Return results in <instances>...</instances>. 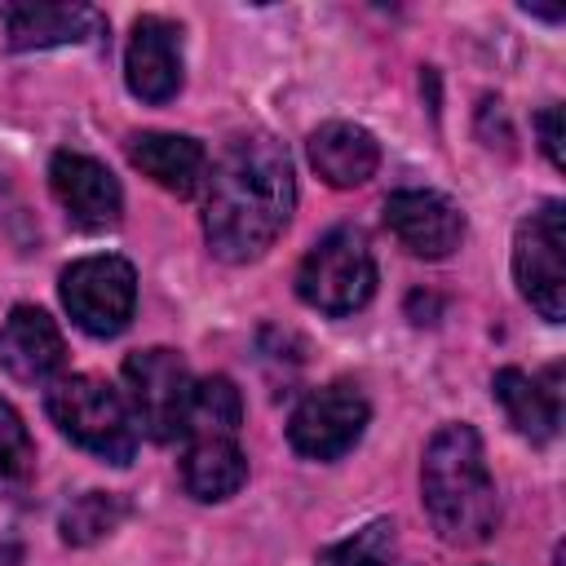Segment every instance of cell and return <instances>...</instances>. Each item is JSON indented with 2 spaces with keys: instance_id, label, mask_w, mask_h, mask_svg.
Segmentation results:
<instances>
[{
  "instance_id": "16",
  "label": "cell",
  "mask_w": 566,
  "mask_h": 566,
  "mask_svg": "<svg viewBox=\"0 0 566 566\" xmlns=\"http://www.w3.org/2000/svg\"><path fill=\"white\" fill-rule=\"evenodd\" d=\"M13 49H53L102 35V18L88 4H0Z\"/></svg>"
},
{
  "instance_id": "11",
  "label": "cell",
  "mask_w": 566,
  "mask_h": 566,
  "mask_svg": "<svg viewBox=\"0 0 566 566\" xmlns=\"http://www.w3.org/2000/svg\"><path fill=\"white\" fill-rule=\"evenodd\" d=\"M124 75L128 88L142 102H168L181 88V31L168 18H137L124 53Z\"/></svg>"
},
{
  "instance_id": "4",
  "label": "cell",
  "mask_w": 566,
  "mask_h": 566,
  "mask_svg": "<svg viewBox=\"0 0 566 566\" xmlns=\"http://www.w3.org/2000/svg\"><path fill=\"white\" fill-rule=\"evenodd\" d=\"M296 292L318 314H354L376 292V256L367 248V234L354 226L327 230L296 270Z\"/></svg>"
},
{
  "instance_id": "20",
  "label": "cell",
  "mask_w": 566,
  "mask_h": 566,
  "mask_svg": "<svg viewBox=\"0 0 566 566\" xmlns=\"http://www.w3.org/2000/svg\"><path fill=\"white\" fill-rule=\"evenodd\" d=\"M31 473V433L22 424V416L0 402V491L18 486Z\"/></svg>"
},
{
  "instance_id": "7",
  "label": "cell",
  "mask_w": 566,
  "mask_h": 566,
  "mask_svg": "<svg viewBox=\"0 0 566 566\" xmlns=\"http://www.w3.org/2000/svg\"><path fill=\"white\" fill-rule=\"evenodd\" d=\"M62 305L88 336H115L128 327L137 305V274L124 256H84L62 270Z\"/></svg>"
},
{
  "instance_id": "6",
  "label": "cell",
  "mask_w": 566,
  "mask_h": 566,
  "mask_svg": "<svg viewBox=\"0 0 566 566\" xmlns=\"http://www.w3.org/2000/svg\"><path fill=\"white\" fill-rule=\"evenodd\" d=\"M513 279L522 296L548 318L562 323L566 314V208L548 199L531 212L513 234Z\"/></svg>"
},
{
  "instance_id": "18",
  "label": "cell",
  "mask_w": 566,
  "mask_h": 566,
  "mask_svg": "<svg viewBox=\"0 0 566 566\" xmlns=\"http://www.w3.org/2000/svg\"><path fill=\"white\" fill-rule=\"evenodd\" d=\"M128 504L119 495H106V491H88L80 495L66 513H62V539L66 544H93L102 535H111L119 522H124Z\"/></svg>"
},
{
  "instance_id": "3",
  "label": "cell",
  "mask_w": 566,
  "mask_h": 566,
  "mask_svg": "<svg viewBox=\"0 0 566 566\" xmlns=\"http://www.w3.org/2000/svg\"><path fill=\"white\" fill-rule=\"evenodd\" d=\"M49 420L88 455L106 464H128L137 451V424L119 389L102 376H57L44 394Z\"/></svg>"
},
{
  "instance_id": "12",
  "label": "cell",
  "mask_w": 566,
  "mask_h": 566,
  "mask_svg": "<svg viewBox=\"0 0 566 566\" xmlns=\"http://www.w3.org/2000/svg\"><path fill=\"white\" fill-rule=\"evenodd\" d=\"M66 345L57 323L35 305H13L0 327V367L22 385H44L62 371Z\"/></svg>"
},
{
  "instance_id": "17",
  "label": "cell",
  "mask_w": 566,
  "mask_h": 566,
  "mask_svg": "<svg viewBox=\"0 0 566 566\" xmlns=\"http://www.w3.org/2000/svg\"><path fill=\"white\" fill-rule=\"evenodd\" d=\"M495 402L504 407L509 424L531 438V442H548L557 433V420H562V402H557V389L539 385L535 376H526L522 367H500L495 380Z\"/></svg>"
},
{
  "instance_id": "19",
  "label": "cell",
  "mask_w": 566,
  "mask_h": 566,
  "mask_svg": "<svg viewBox=\"0 0 566 566\" xmlns=\"http://www.w3.org/2000/svg\"><path fill=\"white\" fill-rule=\"evenodd\" d=\"M389 562H394V522H371L318 557V566H389Z\"/></svg>"
},
{
  "instance_id": "15",
  "label": "cell",
  "mask_w": 566,
  "mask_h": 566,
  "mask_svg": "<svg viewBox=\"0 0 566 566\" xmlns=\"http://www.w3.org/2000/svg\"><path fill=\"white\" fill-rule=\"evenodd\" d=\"M310 164L327 186L349 190V186H363L376 172L380 146L363 124L332 119V124H318L310 133Z\"/></svg>"
},
{
  "instance_id": "8",
  "label": "cell",
  "mask_w": 566,
  "mask_h": 566,
  "mask_svg": "<svg viewBox=\"0 0 566 566\" xmlns=\"http://www.w3.org/2000/svg\"><path fill=\"white\" fill-rule=\"evenodd\" d=\"M367 416H371V407L358 394V385L336 380V385H323L301 398V407L287 420V442L305 460H340L363 438Z\"/></svg>"
},
{
  "instance_id": "21",
  "label": "cell",
  "mask_w": 566,
  "mask_h": 566,
  "mask_svg": "<svg viewBox=\"0 0 566 566\" xmlns=\"http://www.w3.org/2000/svg\"><path fill=\"white\" fill-rule=\"evenodd\" d=\"M557 124H562V111H557V106L539 111V119H535V128H539V146H544V155H548L553 168H562V133H557Z\"/></svg>"
},
{
  "instance_id": "2",
  "label": "cell",
  "mask_w": 566,
  "mask_h": 566,
  "mask_svg": "<svg viewBox=\"0 0 566 566\" xmlns=\"http://www.w3.org/2000/svg\"><path fill=\"white\" fill-rule=\"evenodd\" d=\"M424 513L447 544H482L495 531V482L473 424H442L420 464Z\"/></svg>"
},
{
  "instance_id": "22",
  "label": "cell",
  "mask_w": 566,
  "mask_h": 566,
  "mask_svg": "<svg viewBox=\"0 0 566 566\" xmlns=\"http://www.w3.org/2000/svg\"><path fill=\"white\" fill-rule=\"evenodd\" d=\"M0 566H22V548L13 539H0Z\"/></svg>"
},
{
  "instance_id": "14",
  "label": "cell",
  "mask_w": 566,
  "mask_h": 566,
  "mask_svg": "<svg viewBox=\"0 0 566 566\" xmlns=\"http://www.w3.org/2000/svg\"><path fill=\"white\" fill-rule=\"evenodd\" d=\"M128 159L133 168H142L159 190L186 199L195 190H203L208 177V155L195 137L186 133H137L128 142Z\"/></svg>"
},
{
  "instance_id": "9",
  "label": "cell",
  "mask_w": 566,
  "mask_h": 566,
  "mask_svg": "<svg viewBox=\"0 0 566 566\" xmlns=\"http://www.w3.org/2000/svg\"><path fill=\"white\" fill-rule=\"evenodd\" d=\"M49 186H53L62 212L80 230H111L124 217V190L111 177V168L97 164L93 155L57 150L49 164Z\"/></svg>"
},
{
  "instance_id": "1",
  "label": "cell",
  "mask_w": 566,
  "mask_h": 566,
  "mask_svg": "<svg viewBox=\"0 0 566 566\" xmlns=\"http://www.w3.org/2000/svg\"><path fill=\"white\" fill-rule=\"evenodd\" d=\"M292 208V159L265 133L230 142L203 177V234L221 261H256L283 234Z\"/></svg>"
},
{
  "instance_id": "13",
  "label": "cell",
  "mask_w": 566,
  "mask_h": 566,
  "mask_svg": "<svg viewBox=\"0 0 566 566\" xmlns=\"http://www.w3.org/2000/svg\"><path fill=\"white\" fill-rule=\"evenodd\" d=\"M248 482V455L239 447V433H186L181 451V486L203 500H230Z\"/></svg>"
},
{
  "instance_id": "10",
  "label": "cell",
  "mask_w": 566,
  "mask_h": 566,
  "mask_svg": "<svg viewBox=\"0 0 566 566\" xmlns=\"http://www.w3.org/2000/svg\"><path fill=\"white\" fill-rule=\"evenodd\" d=\"M385 226L411 256L442 261L460 248L464 239V217L460 208L438 195V190H398L385 199Z\"/></svg>"
},
{
  "instance_id": "5",
  "label": "cell",
  "mask_w": 566,
  "mask_h": 566,
  "mask_svg": "<svg viewBox=\"0 0 566 566\" xmlns=\"http://www.w3.org/2000/svg\"><path fill=\"white\" fill-rule=\"evenodd\" d=\"M190 398H195V376L177 349L155 345L124 358V402L133 411L137 433L155 442L181 438Z\"/></svg>"
}]
</instances>
